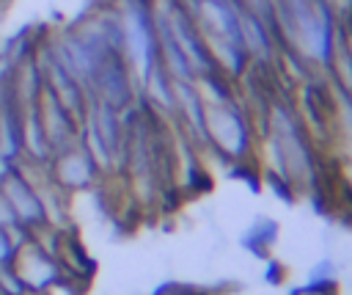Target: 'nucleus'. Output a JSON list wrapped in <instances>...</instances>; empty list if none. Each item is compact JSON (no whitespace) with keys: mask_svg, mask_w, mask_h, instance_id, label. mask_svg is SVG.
<instances>
[{"mask_svg":"<svg viewBox=\"0 0 352 295\" xmlns=\"http://www.w3.org/2000/svg\"><path fill=\"white\" fill-rule=\"evenodd\" d=\"M22 157V108L3 91L0 102V160L16 165Z\"/></svg>","mask_w":352,"mask_h":295,"instance_id":"obj_5","label":"nucleus"},{"mask_svg":"<svg viewBox=\"0 0 352 295\" xmlns=\"http://www.w3.org/2000/svg\"><path fill=\"white\" fill-rule=\"evenodd\" d=\"M0 196L8 201L16 223L28 232H36L41 226H47V215H44V204L41 196L30 179V174L16 163L11 165L3 176H0Z\"/></svg>","mask_w":352,"mask_h":295,"instance_id":"obj_2","label":"nucleus"},{"mask_svg":"<svg viewBox=\"0 0 352 295\" xmlns=\"http://www.w3.org/2000/svg\"><path fill=\"white\" fill-rule=\"evenodd\" d=\"M11 267L19 276V281L25 284L28 295H47L50 289H55L63 281V270H60L58 259L33 234L16 248Z\"/></svg>","mask_w":352,"mask_h":295,"instance_id":"obj_1","label":"nucleus"},{"mask_svg":"<svg viewBox=\"0 0 352 295\" xmlns=\"http://www.w3.org/2000/svg\"><path fill=\"white\" fill-rule=\"evenodd\" d=\"M52 157V149H50V141L44 135V127L38 121V113H36V102L22 108V157L19 163L25 165H47Z\"/></svg>","mask_w":352,"mask_h":295,"instance_id":"obj_6","label":"nucleus"},{"mask_svg":"<svg viewBox=\"0 0 352 295\" xmlns=\"http://www.w3.org/2000/svg\"><path fill=\"white\" fill-rule=\"evenodd\" d=\"M6 6H8V0H0V17H3V11H6Z\"/></svg>","mask_w":352,"mask_h":295,"instance_id":"obj_10","label":"nucleus"},{"mask_svg":"<svg viewBox=\"0 0 352 295\" xmlns=\"http://www.w3.org/2000/svg\"><path fill=\"white\" fill-rule=\"evenodd\" d=\"M0 102H3V85H0Z\"/></svg>","mask_w":352,"mask_h":295,"instance_id":"obj_11","label":"nucleus"},{"mask_svg":"<svg viewBox=\"0 0 352 295\" xmlns=\"http://www.w3.org/2000/svg\"><path fill=\"white\" fill-rule=\"evenodd\" d=\"M160 295H195V292H190L187 287H165Z\"/></svg>","mask_w":352,"mask_h":295,"instance_id":"obj_9","label":"nucleus"},{"mask_svg":"<svg viewBox=\"0 0 352 295\" xmlns=\"http://www.w3.org/2000/svg\"><path fill=\"white\" fill-rule=\"evenodd\" d=\"M28 237H30V232L22 229V226H8V229L0 226V267H6V265L14 262L16 248H19Z\"/></svg>","mask_w":352,"mask_h":295,"instance_id":"obj_7","label":"nucleus"},{"mask_svg":"<svg viewBox=\"0 0 352 295\" xmlns=\"http://www.w3.org/2000/svg\"><path fill=\"white\" fill-rule=\"evenodd\" d=\"M44 168H47V176L69 196L80 193V190H91L102 176L99 165L94 163V157L85 152V146L80 141L55 152Z\"/></svg>","mask_w":352,"mask_h":295,"instance_id":"obj_3","label":"nucleus"},{"mask_svg":"<svg viewBox=\"0 0 352 295\" xmlns=\"http://www.w3.org/2000/svg\"><path fill=\"white\" fill-rule=\"evenodd\" d=\"M0 295H28L25 284L19 281V276L14 273L11 265L0 267Z\"/></svg>","mask_w":352,"mask_h":295,"instance_id":"obj_8","label":"nucleus"},{"mask_svg":"<svg viewBox=\"0 0 352 295\" xmlns=\"http://www.w3.org/2000/svg\"><path fill=\"white\" fill-rule=\"evenodd\" d=\"M36 113H38V121L44 127L52 154L80 141V119H74L47 88H41V94L36 99Z\"/></svg>","mask_w":352,"mask_h":295,"instance_id":"obj_4","label":"nucleus"}]
</instances>
